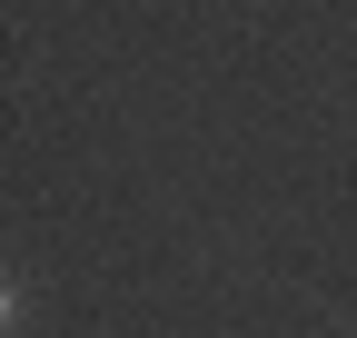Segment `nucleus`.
I'll return each instance as SVG.
<instances>
[{"label": "nucleus", "instance_id": "f257e3e1", "mask_svg": "<svg viewBox=\"0 0 357 338\" xmlns=\"http://www.w3.org/2000/svg\"><path fill=\"white\" fill-rule=\"evenodd\" d=\"M10 309H20V299H10V279H0V338H10Z\"/></svg>", "mask_w": 357, "mask_h": 338}]
</instances>
